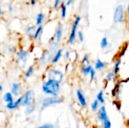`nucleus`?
Instances as JSON below:
<instances>
[{
    "instance_id": "f257e3e1",
    "label": "nucleus",
    "mask_w": 129,
    "mask_h": 128,
    "mask_svg": "<svg viewBox=\"0 0 129 128\" xmlns=\"http://www.w3.org/2000/svg\"><path fill=\"white\" fill-rule=\"evenodd\" d=\"M60 91L61 84L54 79L47 78L42 84V93L48 97L59 96Z\"/></svg>"
},
{
    "instance_id": "f03ea898",
    "label": "nucleus",
    "mask_w": 129,
    "mask_h": 128,
    "mask_svg": "<svg viewBox=\"0 0 129 128\" xmlns=\"http://www.w3.org/2000/svg\"><path fill=\"white\" fill-rule=\"evenodd\" d=\"M63 25L61 23H59L56 28L54 34L50 41V49L49 50L51 51L54 53L57 50V48L58 45H60V43L61 42V41L63 39Z\"/></svg>"
},
{
    "instance_id": "7ed1b4c3",
    "label": "nucleus",
    "mask_w": 129,
    "mask_h": 128,
    "mask_svg": "<svg viewBox=\"0 0 129 128\" xmlns=\"http://www.w3.org/2000/svg\"><path fill=\"white\" fill-rule=\"evenodd\" d=\"M64 101V99L62 97L60 96H57V97H46L45 98H43L41 100L40 105H41V108L42 109H45L46 108L51 107V106H54L56 105H59L63 103Z\"/></svg>"
},
{
    "instance_id": "20e7f679",
    "label": "nucleus",
    "mask_w": 129,
    "mask_h": 128,
    "mask_svg": "<svg viewBox=\"0 0 129 128\" xmlns=\"http://www.w3.org/2000/svg\"><path fill=\"white\" fill-rule=\"evenodd\" d=\"M82 20V17L79 15L76 16L72 26H71V29L70 32V35L68 37V43L70 45H73L76 42V35H77V32H78V28L80 24V22Z\"/></svg>"
},
{
    "instance_id": "39448f33",
    "label": "nucleus",
    "mask_w": 129,
    "mask_h": 128,
    "mask_svg": "<svg viewBox=\"0 0 129 128\" xmlns=\"http://www.w3.org/2000/svg\"><path fill=\"white\" fill-rule=\"evenodd\" d=\"M16 54V62L17 64L21 67L24 68L27 63V61L29 57V52L23 48H20L17 50Z\"/></svg>"
},
{
    "instance_id": "423d86ee",
    "label": "nucleus",
    "mask_w": 129,
    "mask_h": 128,
    "mask_svg": "<svg viewBox=\"0 0 129 128\" xmlns=\"http://www.w3.org/2000/svg\"><path fill=\"white\" fill-rule=\"evenodd\" d=\"M125 18V10L122 5H118L113 13V22L115 23H122Z\"/></svg>"
},
{
    "instance_id": "0eeeda50",
    "label": "nucleus",
    "mask_w": 129,
    "mask_h": 128,
    "mask_svg": "<svg viewBox=\"0 0 129 128\" xmlns=\"http://www.w3.org/2000/svg\"><path fill=\"white\" fill-rule=\"evenodd\" d=\"M22 102H21V106L26 107L32 103H35V92L32 89L26 90L22 95Z\"/></svg>"
},
{
    "instance_id": "6e6552de",
    "label": "nucleus",
    "mask_w": 129,
    "mask_h": 128,
    "mask_svg": "<svg viewBox=\"0 0 129 128\" xmlns=\"http://www.w3.org/2000/svg\"><path fill=\"white\" fill-rule=\"evenodd\" d=\"M47 78H51V79H54L57 81H58L59 83H62L63 79H64V74L62 71L54 69V68H51L47 71Z\"/></svg>"
},
{
    "instance_id": "1a4fd4ad",
    "label": "nucleus",
    "mask_w": 129,
    "mask_h": 128,
    "mask_svg": "<svg viewBox=\"0 0 129 128\" xmlns=\"http://www.w3.org/2000/svg\"><path fill=\"white\" fill-rule=\"evenodd\" d=\"M10 92L14 97H19L21 96L23 92V87L20 82H14L11 84Z\"/></svg>"
},
{
    "instance_id": "9d476101",
    "label": "nucleus",
    "mask_w": 129,
    "mask_h": 128,
    "mask_svg": "<svg viewBox=\"0 0 129 128\" xmlns=\"http://www.w3.org/2000/svg\"><path fill=\"white\" fill-rule=\"evenodd\" d=\"M76 98H77L78 103L80 105V106L82 108L86 107L88 105V100H87L83 91L81 89H78L76 92Z\"/></svg>"
},
{
    "instance_id": "9b49d317",
    "label": "nucleus",
    "mask_w": 129,
    "mask_h": 128,
    "mask_svg": "<svg viewBox=\"0 0 129 128\" xmlns=\"http://www.w3.org/2000/svg\"><path fill=\"white\" fill-rule=\"evenodd\" d=\"M98 118L101 122H103L109 119L107 108L104 105H101L98 110Z\"/></svg>"
},
{
    "instance_id": "f8f14e48",
    "label": "nucleus",
    "mask_w": 129,
    "mask_h": 128,
    "mask_svg": "<svg viewBox=\"0 0 129 128\" xmlns=\"http://www.w3.org/2000/svg\"><path fill=\"white\" fill-rule=\"evenodd\" d=\"M63 56V50L62 48H58L52 55L50 63L52 65L57 64V63H59V61L62 59Z\"/></svg>"
},
{
    "instance_id": "ddd939ff",
    "label": "nucleus",
    "mask_w": 129,
    "mask_h": 128,
    "mask_svg": "<svg viewBox=\"0 0 129 128\" xmlns=\"http://www.w3.org/2000/svg\"><path fill=\"white\" fill-rule=\"evenodd\" d=\"M122 83H123V81H117L111 91V95L113 98L116 99V100H119V97L121 93Z\"/></svg>"
},
{
    "instance_id": "4468645a",
    "label": "nucleus",
    "mask_w": 129,
    "mask_h": 128,
    "mask_svg": "<svg viewBox=\"0 0 129 128\" xmlns=\"http://www.w3.org/2000/svg\"><path fill=\"white\" fill-rule=\"evenodd\" d=\"M53 54H54V53L52 51H51L50 50L45 51L44 53H42V54L41 56V58L39 60V62L42 63V65H45L48 63H50L51 57H52Z\"/></svg>"
},
{
    "instance_id": "2eb2a0df",
    "label": "nucleus",
    "mask_w": 129,
    "mask_h": 128,
    "mask_svg": "<svg viewBox=\"0 0 129 128\" xmlns=\"http://www.w3.org/2000/svg\"><path fill=\"white\" fill-rule=\"evenodd\" d=\"M21 102H22V97L20 96V97H17L16 100H14L13 102L7 103L5 105V106L8 110H11H11H15L17 108H19L20 106H21Z\"/></svg>"
},
{
    "instance_id": "dca6fc26",
    "label": "nucleus",
    "mask_w": 129,
    "mask_h": 128,
    "mask_svg": "<svg viewBox=\"0 0 129 128\" xmlns=\"http://www.w3.org/2000/svg\"><path fill=\"white\" fill-rule=\"evenodd\" d=\"M43 31H44V26H43V25L36 26V29L35 33H34V35H33V39L34 41H38V40L41 38V36L42 35Z\"/></svg>"
},
{
    "instance_id": "f3484780",
    "label": "nucleus",
    "mask_w": 129,
    "mask_h": 128,
    "mask_svg": "<svg viewBox=\"0 0 129 128\" xmlns=\"http://www.w3.org/2000/svg\"><path fill=\"white\" fill-rule=\"evenodd\" d=\"M121 64H122V60L120 58H117L116 60L115 63H114V65H113V69H112V72H113V74L115 75L116 77H117L118 75H119Z\"/></svg>"
},
{
    "instance_id": "a211bd4d",
    "label": "nucleus",
    "mask_w": 129,
    "mask_h": 128,
    "mask_svg": "<svg viewBox=\"0 0 129 128\" xmlns=\"http://www.w3.org/2000/svg\"><path fill=\"white\" fill-rule=\"evenodd\" d=\"M106 67H107V63H106L105 62L102 61V60H100V59H98V60L95 61V63H94V69L96 71H97V70L101 71V70L106 69Z\"/></svg>"
},
{
    "instance_id": "6ab92c4d",
    "label": "nucleus",
    "mask_w": 129,
    "mask_h": 128,
    "mask_svg": "<svg viewBox=\"0 0 129 128\" xmlns=\"http://www.w3.org/2000/svg\"><path fill=\"white\" fill-rule=\"evenodd\" d=\"M93 68L94 67L92 66L91 64L88 65V66H82L81 69H80V72L83 76H88V75H89V74Z\"/></svg>"
},
{
    "instance_id": "aec40b11",
    "label": "nucleus",
    "mask_w": 129,
    "mask_h": 128,
    "mask_svg": "<svg viewBox=\"0 0 129 128\" xmlns=\"http://www.w3.org/2000/svg\"><path fill=\"white\" fill-rule=\"evenodd\" d=\"M36 26L34 25H29L26 28V35L29 38H33V35L35 33Z\"/></svg>"
},
{
    "instance_id": "412c9836",
    "label": "nucleus",
    "mask_w": 129,
    "mask_h": 128,
    "mask_svg": "<svg viewBox=\"0 0 129 128\" xmlns=\"http://www.w3.org/2000/svg\"><path fill=\"white\" fill-rule=\"evenodd\" d=\"M34 73H35V67L33 66H29L24 71L23 76L25 78H29L34 75Z\"/></svg>"
},
{
    "instance_id": "4be33fe9",
    "label": "nucleus",
    "mask_w": 129,
    "mask_h": 128,
    "mask_svg": "<svg viewBox=\"0 0 129 128\" xmlns=\"http://www.w3.org/2000/svg\"><path fill=\"white\" fill-rule=\"evenodd\" d=\"M45 16L43 13L40 12L36 15V26H42L43 24V23L45 22Z\"/></svg>"
},
{
    "instance_id": "5701e85b",
    "label": "nucleus",
    "mask_w": 129,
    "mask_h": 128,
    "mask_svg": "<svg viewBox=\"0 0 129 128\" xmlns=\"http://www.w3.org/2000/svg\"><path fill=\"white\" fill-rule=\"evenodd\" d=\"M96 100L98 101V103L101 105H104L106 102L105 97H104V91L103 90H101L98 91V93L96 95Z\"/></svg>"
},
{
    "instance_id": "b1692460",
    "label": "nucleus",
    "mask_w": 129,
    "mask_h": 128,
    "mask_svg": "<svg viewBox=\"0 0 129 128\" xmlns=\"http://www.w3.org/2000/svg\"><path fill=\"white\" fill-rule=\"evenodd\" d=\"M3 100L4 102L7 104L9 103H11L14 100V97L12 95V94L8 91V92H5L3 95Z\"/></svg>"
},
{
    "instance_id": "393cba45",
    "label": "nucleus",
    "mask_w": 129,
    "mask_h": 128,
    "mask_svg": "<svg viewBox=\"0 0 129 128\" xmlns=\"http://www.w3.org/2000/svg\"><path fill=\"white\" fill-rule=\"evenodd\" d=\"M36 109V106L35 103H33L31 105L25 107V114H26V115H27V116L31 115L32 114L34 113Z\"/></svg>"
},
{
    "instance_id": "a878e982",
    "label": "nucleus",
    "mask_w": 129,
    "mask_h": 128,
    "mask_svg": "<svg viewBox=\"0 0 129 128\" xmlns=\"http://www.w3.org/2000/svg\"><path fill=\"white\" fill-rule=\"evenodd\" d=\"M105 81L107 82H112V81H117V77L115 76L113 72L112 71H109L106 76H105Z\"/></svg>"
},
{
    "instance_id": "bb28decb",
    "label": "nucleus",
    "mask_w": 129,
    "mask_h": 128,
    "mask_svg": "<svg viewBox=\"0 0 129 128\" xmlns=\"http://www.w3.org/2000/svg\"><path fill=\"white\" fill-rule=\"evenodd\" d=\"M100 45H101V48L102 49H107L110 47V42L108 41V38L107 37H103L101 41V43H100Z\"/></svg>"
},
{
    "instance_id": "cd10ccee",
    "label": "nucleus",
    "mask_w": 129,
    "mask_h": 128,
    "mask_svg": "<svg viewBox=\"0 0 129 128\" xmlns=\"http://www.w3.org/2000/svg\"><path fill=\"white\" fill-rule=\"evenodd\" d=\"M60 17H61V18L65 19L67 17V7L64 3H63L60 5Z\"/></svg>"
},
{
    "instance_id": "c85d7f7f",
    "label": "nucleus",
    "mask_w": 129,
    "mask_h": 128,
    "mask_svg": "<svg viewBox=\"0 0 129 128\" xmlns=\"http://www.w3.org/2000/svg\"><path fill=\"white\" fill-rule=\"evenodd\" d=\"M101 104L98 103V101L95 99L92 101V103H91V110L93 112H98V109L100 108V106Z\"/></svg>"
},
{
    "instance_id": "c756f323",
    "label": "nucleus",
    "mask_w": 129,
    "mask_h": 128,
    "mask_svg": "<svg viewBox=\"0 0 129 128\" xmlns=\"http://www.w3.org/2000/svg\"><path fill=\"white\" fill-rule=\"evenodd\" d=\"M90 64H91V60H90L89 55H88V54L84 55L81 60V66H88Z\"/></svg>"
},
{
    "instance_id": "7c9ffc66",
    "label": "nucleus",
    "mask_w": 129,
    "mask_h": 128,
    "mask_svg": "<svg viewBox=\"0 0 129 128\" xmlns=\"http://www.w3.org/2000/svg\"><path fill=\"white\" fill-rule=\"evenodd\" d=\"M76 39H78V41L79 42H83L85 40V35L82 31L81 30H78L77 32V35H76Z\"/></svg>"
},
{
    "instance_id": "2f4dec72",
    "label": "nucleus",
    "mask_w": 129,
    "mask_h": 128,
    "mask_svg": "<svg viewBox=\"0 0 129 128\" xmlns=\"http://www.w3.org/2000/svg\"><path fill=\"white\" fill-rule=\"evenodd\" d=\"M63 0H54V5H53V8L54 10L58 9L60 7V5L63 4Z\"/></svg>"
},
{
    "instance_id": "473e14b6",
    "label": "nucleus",
    "mask_w": 129,
    "mask_h": 128,
    "mask_svg": "<svg viewBox=\"0 0 129 128\" xmlns=\"http://www.w3.org/2000/svg\"><path fill=\"white\" fill-rule=\"evenodd\" d=\"M102 127L103 128H112V123L110 119H107L102 122Z\"/></svg>"
},
{
    "instance_id": "72a5a7b5",
    "label": "nucleus",
    "mask_w": 129,
    "mask_h": 128,
    "mask_svg": "<svg viewBox=\"0 0 129 128\" xmlns=\"http://www.w3.org/2000/svg\"><path fill=\"white\" fill-rule=\"evenodd\" d=\"M127 48H128V45H125V46L122 47V50H121L120 52L119 53V58L121 59V57H123V56L125 54V52H126V51H127Z\"/></svg>"
},
{
    "instance_id": "f704fd0d",
    "label": "nucleus",
    "mask_w": 129,
    "mask_h": 128,
    "mask_svg": "<svg viewBox=\"0 0 129 128\" xmlns=\"http://www.w3.org/2000/svg\"><path fill=\"white\" fill-rule=\"evenodd\" d=\"M8 51L9 54H16L17 51V49L15 46H10L8 49Z\"/></svg>"
},
{
    "instance_id": "c9c22d12",
    "label": "nucleus",
    "mask_w": 129,
    "mask_h": 128,
    "mask_svg": "<svg viewBox=\"0 0 129 128\" xmlns=\"http://www.w3.org/2000/svg\"><path fill=\"white\" fill-rule=\"evenodd\" d=\"M71 56H72V53L70 51H66L65 52H63V57L65 60H70L71 58Z\"/></svg>"
},
{
    "instance_id": "e433bc0d",
    "label": "nucleus",
    "mask_w": 129,
    "mask_h": 128,
    "mask_svg": "<svg viewBox=\"0 0 129 128\" xmlns=\"http://www.w3.org/2000/svg\"><path fill=\"white\" fill-rule=\"evenodd\" d=\"M96 75H97V72H96V70L93 68V69H91L90 74H89L90 79H91V80H94V79L95 78V77H96Z\"/></svg>"
},
{
    "instance_id": "4c0bfd02",
    "label": "nucleus",
    "mask_w": 129,
    "mask_h": 128,
    "mask_svg": "<svg viewBox=\"0 0 129 128\" xmlns=\"http://www.w3.org/2000/svg\"><path fill=\"white\" fill-rule=\"evenodd\" d=\"M36 128H54V125L50 123H47V124H44L42 125H40Z\"/></svg>"
},
{
    "instance_id": "58836bf2",
    "label": "nucleus",
    "mask_w": 129,
    "mask_h": 128,
    "mask_svg": "<svg viewBox=\"0 0 129 128\" xmlns=\"http://www.w3.org/2000/svg\"><path fill=\"white\" fill-rule=\"evenodd\" d=\"M114 105L116 106V108L118 109V110H120L121 109V103L119 100H115L114 101Z\"/></svg>"
},
{
    "instance_id": "ea45409f",
    "label": "nucleus",
    "mask_w": 129,
    "mask_h": 128,
    "mask_svg": "<svg viewBox=\"0 0 129 128\" xmlns=\"http://www.w3.org/2000/svg\"><path fill=\"white\" fill-rule=\"evenodd\" d=\"M73 2H74V0H67L64 4L67 5V7H68V6H70L71 5H73Z\"/></svg>"
},
{
    "instance_id": "a19ab883",
    "label": "nucleus",
    "mask_w": 129,
    "mask_h": 128,
    "mask_svg": "<svg viewBox=\"0 0 129 128\" xmlns=\"http://www.w3.org/2000/svg\"><path fill=\"white\" fill-rule=\"evenodd\" d=\"M8 11L9 13H12L14 11V7L12 6V5H8Z\"/></svg>"
},
{
    "instance_id": "79ce46f5",
    "label": "nucleus",
    "mask_w": 129,
    "mask_h": 128,
    "mask_svg": "<svg viewBox=\"0 0 129 128\" xmlns=\"http://www.w3.org/2000/svg\"><path fill=\"white\" fill-rule=\"evenodd\" d=\"M37 2V0H29V3L31 5H35Z\"/></svg>"
},
{
    "instance_id": "37998d69",
    "label": "nucleus",
    "mask_w": 129,
    "mask_h": 128,
    "mask_svg": "<svg viewBox=\"0 0 129 128\" xmlns=\"http://www.w3.org/2000/svg\"><path fill=\"white\" fill-rule=\"evenodd\" d=\"M2 14H3V11H2V6L0 5V18L2 17Z\"/></svg>"
},
{
    "instance_id": "c03bdc74",
    "label": "nucleus",
    "mask_w": 129,
    "mask_h": 128,
    "mask_svg": "<svg viewBox=\"0 0 129 128\" xmlns=\"http://www.w3.org/2000/svg\"><path fill=\"white\" fill-rule=\"evenodd\" d=\"M125 11H126V13L129 14V4L127 5V7H126V9H125Z\"/></svg>"
},
{
    "instance_id": "a18cd8bd",
    "label": "nucleus",
    "mask_w": 129,
    "mask_h": 128,
    "mask_svg": "<svg viewBox=\"0 0 129 128\" xmlns=\"http://www.w3.org/2000/svg\"><path fill=\"white\" fill-rule=\"evenodd\" d=\"M3 89H4V88H3V85L0 84V93L3 91Z\"/></svg>"
},
{
    "instance_id": "49530a36",
    "label": "nucleus",
    "mask_w": 129,
    "mask_h": 128,
    "mask_svg": "<svg viewBox=\"0 0 129 128\" xmlns=\"http://www.w3.org/2000/svg\"><path fill=\"white\" fill-rule=\"evenodd\" d=\"M128 121H129V118H128Z\"/></svg>"
},
{
    "instance_id": "de8ad7c7",
    "label": "nucleus",
    "mask_w": 129,
    "mask_h": 128,
    "mask_svg": "<svg viewBox=\"0 0 129 128\" xmlns=\"http://www.w3.org/2000/svg\"><path fill=\"white\" fill-rule=\"evenodd\" d=\"M65 128H69V127H65Z\"/></svg>"
},
{
    "instance_id": "09e8293b",
    "label": "nucleus",
    "mask_w": 129,
    "mask_h": 128,
    "mask_svg": "<svg viewBox=\"0 0 129 128\" xmlns=\"http://www.w3.org/2000/svg\"></svg>"
}]
</instances>
